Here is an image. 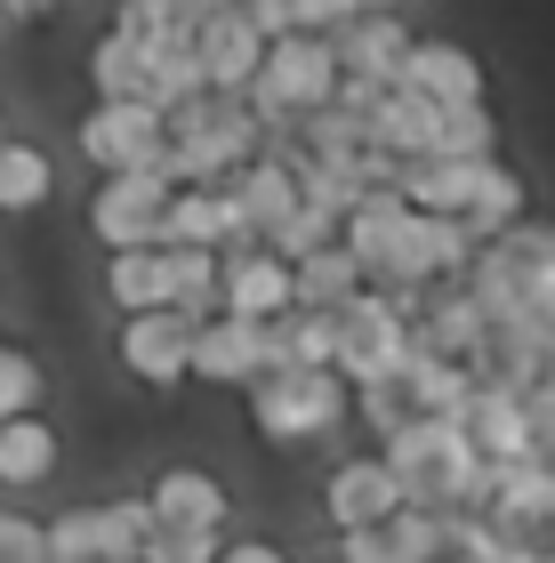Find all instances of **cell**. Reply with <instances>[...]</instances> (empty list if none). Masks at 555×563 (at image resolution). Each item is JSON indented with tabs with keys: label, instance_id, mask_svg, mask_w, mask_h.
<instances>
[{
	"label": "cell",
	"instance_id": "2e32d148",
	"mask_svg": "<svg viewBox=\"0 0 555 563\" xmlns=\"http://www.w3.org/2000/svg\"><path fill=\"white\" fill-rule=\"evenodd\" d=\"M97 290H106L113 322L162 314V306H169V250H121V258L97 266Z\"/></svg>",
	"mask_w": 555,
	"mask_h": 563
},
{
	"label": "cell",
	"instance_id": "484cf974",
	"mask_svg": "<svg viewBox=\"0 0 555 563\" xmlns=\"http://www.w3.org/2000/svg\"><path fill=\"white\" fill-rule=\"evenodd\" d=\"M218 563H298L282 540H266V531H234V540H225V555Z\"/></svg>",
	"mask_w": 555,
	"mask_h": 563
},
{
	"label": "cell",
	"instance_id": "d4e9b609",
	"mask_svg": "<svg viewBox=\"0 0 555 563\" xmlns=\"http://www.w3.org/2000/svg\"><path fill=\"white\" fill-rule=\"evenodd\" d=\"M218 555H225L218 531H154L137 563H218Z\"/></svg>",
	"mask_w": 555,
	"mask_h": 563
},
{
	"label": "cell",
	"instance_id": "4fadbf2b",
	"mask_svg": "<svg viewBox=\"0 0 555 563\" xmlns=\"http://www.w3.org/2000/svg\"><path fill=\"white\" fill-rule=\"evenodd\" d=\"M57 467H65V427L57 419H16V427H0V499H33V492H48L57 483Z\"/></svg>",
	"mask_w": 555,
	"mask_h": 563
},
{
	"label": "cell",
	"instance_id": "8992f818",
	"mask_svg": "<svg viewBox=\"0 0 555 563\" xmlns=\"http://www.w3.org/2000/svg\"><path fill=\"white\" fill-rule=\"evenodd\" d=\"M113 363L130 387L145 395H186L193 387V322L186 314H130V322H113Z\"/></svg>",
	"mask_w": 555,
	"mask_h": 563
},
{
	"label": "cell",
	"instance_id": "cb8c5ba5",
	"mask_svg": "<svg viewBox=\"0 0 555 563\" xmlns=\"http://www.w3.org/2000/svg\"><path fill=\"white\" fill-rule=\"evenodd\" d=\"M0 563H48V523L0 499Z\"/></svg>",
	"mask_w": 555,
	"mask_h": 563
},
{
	"label": "cell",
	"instance_id": "3957f363",
	"mask_svg": "<svg viewBox=\"0 0 555 563\" xmlns=\"http://www.w3.org/2000/svg\"><path fill=\"white\" fill-rule=\"evenodd\" d=\"M169 201H178V186H169L162 169H137V177H97L89 186V242L106 250V258H121V250H162V218Z\"/></svg>",
	"mask_w": 555,
	"mask_h": 563
},
{
	"label": "cell",
	"instance_id": "8fae6325",
	"mask_svg": "<svg viewBox=\"0 0 555 563\" xmlns=\"http://www.w3.org/2000/svg\"><path fill=\"white\" fill-rule=\"evenodd\" d=\"M258 378H266V339H258V322L218 314V322L193 330V387H210V395H249Z\"/></svg>",
	"mask_w": 555,
	"mask_h": 563
},
{
	"label": "cell",
	"instance_id": "277c9868",
	"mask_svg": "<svg viewBox=\"0 0 555 563\" xmlns=\"http://www.w3.org/2000/svg\"><path fill=\"white\" fill-rule=\"evenodd\" d=\"M73 145L97 177H137L169 162V121L154 106H81L73 121Z\"/></svg>",
	"mask_w": 555,
	"mask_h": 563
},
{
	"label": "cell",
	"instance_id": "ffe728a7",
	"mask_svg": "<svg viewBox=\"0 0 555 563\" xmlns=\"http://www.w3.org/2000/svg\"><path fill=\"white\" fill-rule=\"evenodd\" d=\"M363 290H370V274L355 266V250H346V242L314 250V258L298 266V306H307V314H346Z\"/></svg>",
	"mask_w": 555,
	"mask_h": 563
},
{
	"label": "cell",
	"instance_id": "7a4b0ae2",
	"mask_svg": "<svg viewBox=\"0 0 555 563\" xmlns=\"http://www.w3.org/2000/svg\"><path fill=\"white\" fill-rule=\"evenodd\" d=\"M48 523V555L57 563H137L145 540H154V507L145 492H106V499H65Z\"/></svg>",
	"mask_w": 555,
	"mask_h": 563
},
{
	"label": "cell",
	"instance_id": "7402d4cb",
	"mask_svg": "<svg viewBox=\"0 0 555 563\" xmlns=\"http://www.w3.org/2000/svg\"><path fill=\"white\" fill-rule=\"evenodd\" d=\"M499 113L491 106H467V113H443V137H435V153L426 162H499Z\"/></svg>",
	"mask_w": 555,
	"mask_h": 563
},
{
	"label": "cell",
	"instance_id": "83f0119b",
	"mask_svg": "<svg viewBox=\"0 0 555 563\" xmlns=\"http://www.w3.org/2000/svg\"><path fill=\"white\" fill-rule=\"evenodd\" d=\"M9 346H16V339H9V330H0V354H9Z\"/></svg>",
	"mask_w": 555,
	"mask_h": 563
},
{
	"label": "cell",
	"instance_id": "6da1fadb",
	"mask_svg": "<svg viewBox=\"0 0 555 563\" xmlns=\"http://www.w3.org/2000/svg\"><path fill=\"white\" fill-rule=\"evenodd\" d=\"M242 419L266 451H314V443H338V427L355 419V387L338 371H266L258 387L242 395Z\"/></svg>",
	"mask_w": 555,
	"mask_h": 563
},
{
	"label": "cell",
	"instance_id": "4316f807",
	"mask_svg": "<svg viewBox=\"0 0 555 563\" xmlns=\"http://www.w3.org/2000/svg\"><path fill=\"white\" fill-rule=\"evenodd\" d=\"M16 137V113H9V97H0V145H9Z\"/></svg>",
	"mask_w": 555,
	"mask_h": 563
},
{
	"label": "cell",
	"instance_id": "f1b7e54d",
	"mask_svg": "<svg viewBox=\"0 0 555 563\" xmlns=\"http://www.w3.org/2000/svg\"><path fill=\"white\" fill-rule=\"evenodd\" d=\"M532 563H555V548H547V555H532Z\"/></svg>",
	"mask_w": 555,
	"mask_h": 563
},
{
	"label": "cell",
	"instance_id": "d6986e66",
	"mask_svg": "<svg viewBox=\"0 0 555 563\" xmlns=\"http://www.w3.org/2000/svg\"><path fill=\"white\" fill-rule=\"evenodd\" d=\"M169 314H186L193 330L225 314V258L218 250H169Z\"/></svg>",
	"mask_w": 555,
	"mask_h": 563
},
{
	"label": "cell",
	"instance_id": "7c38bea8",
	"mask_svg": "<svg viewBox=\"0 0 555 563\" xmlns=\"http://www.w3.org/2000/svg\"><path fill=\"white\" fill-rule=\"evenodd\" d=\"M225 314L234 322H282L298 314V274L274 250H225Z\"/></svg>",
	"mask_w": 555,
	"mask_h": 563
},
{
	"label": "cell",
	"instance_id": "30bf717a",
	"mask_svg": "<svg viewBox=\"0 0 555 563\" xmlns=\"http://www.w3.org/2000/svg\"><path fill=\"white\" fill-rule=\"evenodd\" d=\"M411 16H395V9H363L355 0V16L331 33V57H338V81H370V89H395L402 81V57H411Z\"/></svg>",
	"mask_w": 555,
	"mask_h": 563
},
{
	"label": "cell",
	"instance_id": "5bb4252c",
	"mask_svg": "<svg viewBox=\"0 0 555 563\" xmlns=\"http://www.w3.org/2000/svg\"><path fill=\"white\" fill-rule=\"evenodd\" d=\"M48 201H57V153L16 130L9 145H0V218L24 225V218H41Z\"/></svg>",
	"mask_w": 555,
	"mask_h": 563
},
{
	"label": "cell",
	"instance_id": "e0dca14e",
	"mask_svg": "<svg viewBox=\"0 0 555 563\" xmlns=\"http://www.w3.org/2000/svg\"><path fill=\"white\" fill-rule=\"evenodd\" d=\"M81 81H89V106H145V57L113 33V24H97V33H89Z\"/></svg>",
	"mask_w": 555,
	"mask_h": 563
},
{
	"label": "cell",
	"instance_id": "ac0fdd59",
	"mask_svg": "<svg viewBox=\"0 0 555 563\" xmlns=\"http://www.w3.org/2000/svg\"><path fill=\"white\" fill-rule=\"evenodd\" d=\"M106 24L137 48V57H169V48H193L201 0H193V9H178V0H121V9H113Z\"/></svg>",
	"mask_w": 555,
	"mask_h": 563
},
{
	"label": "cell",
	"instance_id": "9c48e42d",
	"mask_svg": "<svg viewBox=\"0 0 555 563\" xmlns=\"http://www.w3.org/2000/svg\"><path fill=\"white\" fill-rule=\"evenodd\" d=\"M402 89L426 97L435 113L491 106V73H484V57H475L467 41H451V33H419V41H411V57H402Z\"/></svg>",
	"mask_w": 555,
	"mask_h": 563
},
{
	"label": "cell",
	"instance_id": "5b68a950",
	"mask_svg": "<svg viewBox=\"0 0 555 563\" xmlns=\"http://www.w3.org/2000/svg\"><path fill=\"white\" fill-rule=\"evenodd\" d=\"M137 492H145L162 531H218V540H234V483L210 459H162Z\"/></svg>",
	"mask_w": 555,
	"mask_h": 563
},
{
	"label": "cell",
	"instance_id": "44dd1931",
	"mask_svg": "<svg viewBox=\"0 0 555 563\" xmlns=\"http://www.w3.org/2000/svg\"><path fill=\"white\" fill-rule=\"evenodd\" d=\"M41 411H48V363L33 346H9L0 354V427L41 419Z\"/></svg>",
	"mask_w": 555,
	"mask_h": 563
},
{
	"label": "cell",
	"instance_id": "52a82bcc",
	"mask_svg": "<svg viewBox=\"0 0 555 563\" xmlns=\"http://www.w3.org/2000/svg\"><path fill=\"white\" fill-rule=\"evenodd\" d=\"M314 507H322V523H331V540H346V531L395 523L411 499H402V483H395V467L378 451H346L338 467L314 483Z\"/></svg>",
	"mask_w": 555,
	"mask_h": 563
},
{
	"label": "cell",
	"instance_id": "603a6c76",
	"mask_svg": "<svg viewBox=\"0 0 555 563\" xmlns=\"http://www.w3.org/2000/svg\"><path fill=\"white\" fill-rule=\"evenodd\" d=\"M331 242H338V225H331V218H322V210H298V218H290V225H282V234H274L266 250H274V258H282V266L298 274V266L314 258V250H331Z\"/></svg>",
	"mask_w": 555,
	"mask_h": 563
},
{
	"label": "cell",
	"instance_id": "ba28073f",
	"mask_svg": "<svg viewBox=\"0 0 555 563\" xmlns=\"http://www.w3.org/2000/svg\"><path fill=\"white\" fill-rule=\"evenodd\" d=\"M193 65H201V89H210V97H249V81H258V65H266V41H258V24H249V9H234V0H201Z\"/></svg>",
	"mask_w": 555,
	"mask_h": 563
},
{
	"label": "cell",
	"instance_id": "9a60e30c",
	"mask_svg": "<svg viewBox=\"0 0 555 563\" xmlns=\"http://www.w3.org/2000/svg\"><path fill=\"white\" fill-rule=\"evenodd\" d=\"M435 137H443V113L426 106V97H411L402 81L370 106V145L387 153V162H426V153H435Z\"/></svg>",
	"mask_w": 555,
	"mask_h": 563
}]
</instances>
